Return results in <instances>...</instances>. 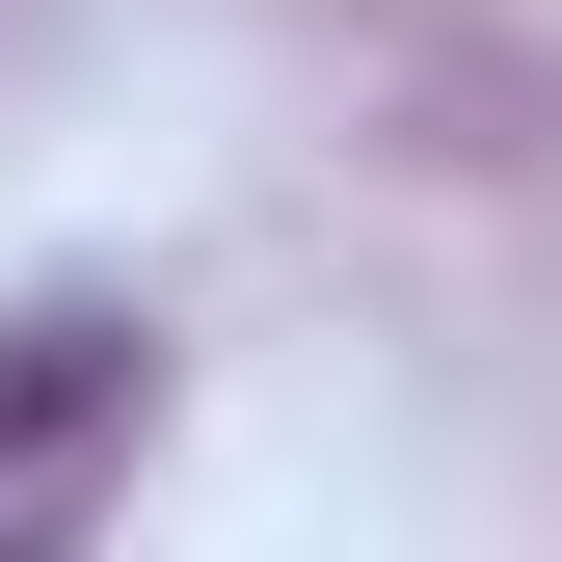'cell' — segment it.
I'll return each instance as SVG.
<instances>
[{
	"mask_svg": "<svg viewBox=\"0 0 562 562\" xmlns=\"http://www.w3.org/2000/svg\"><path fill=\"white\" fill-rule=\"evenodd\" d=\"M134 429H161V322L134 295H27L0 322V536H81Z\"/></svg>",
	"mask_w": 562,
	"mask_h": 562,
	"instance_id": "obj_1",
	"label": "cell"
}]
</instances>
